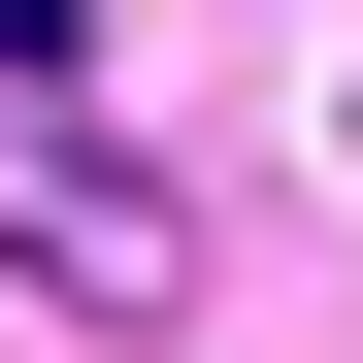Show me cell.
Masks as SVG:
<instances>
[{"instance_id": "1", "label": "cell", "mask_w": 363, "mask_h": 363, "mask_svg": "<svg viewBox=\"0 0 363 363\" xmlns=\"http://www.w3.org/2000/svg\"><path fill=\"white\" fill-rule=\"evenodd\" d=\"M33 67H67V0H0V99H33Z\"/></svg>"}]
</instances>
